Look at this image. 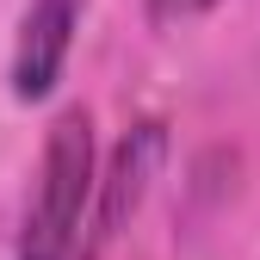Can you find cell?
I'll use <instances>...</instances> for the list:
<instances>
[{
	"instance_id": "cell-1",
	"label": "cell",
	"mask_w": 260,
	"mask_h": 260,
	"mask_svg": "<svg viewBox=\"0 0 260 260\" xmlns=\"http://www.w3.org/2000/svg\"><path fill=\"white\" fill-rule=\"evenodd\" d=\"M93 168H100L93 112L62 106L44 130V149H38V174H31V199H25V217H19L13 260H75L87 199H93Z\"/></svg>"
},
{
	"instance_id": "cell-4",
	"label": "cell",
	"mask_w": 260,
	"mask_h": 260,
	"mask_svg": "<svg viewBox=\"0 0 260 260\" xmlns=\"http://www.w3.org/2000/svg\"><path fill=\"white\" fill-rule=\"evenodd\" d=\"M223 0H143V13L155 31H180V25H199L205 13H217Z\"/></svg>"
},
{
	"instance_id": "cell-3",
	"label": "cell",
	"mask_w": 260,
	"mask_h": 260,
	"mask_svg": "<svg viewBox=\"0 0 260 260\" xmlns=\"http://www.w3.org/2000/svg\"><path fill=\"white\" fill-rule=\"evenodd\" d=\"M75 31H81V0H31L25 7L13 62H7V87L19 106H44L56 93L62 69H69V50H75Z\"/></svg>"
},
{
	"instance_id": "cell-2",
	"label": "cell",
	"mask_w": 260,
	"mask_h": 260,
	"mask_svg": "<svg viewBox=\"0 0 260 260\" xmlns=\"http://www.w3.org/2000/svg\"><path fill=\"white\" fill-rule=\"evenodd\" d=\"M168 161V124L161 118H137L118 137V149L93 168V199H87V223H81V248L75 260H106L112 242L130 230V217L149 205V192L161 180Z\"/></svg>"
}]
</instances>
